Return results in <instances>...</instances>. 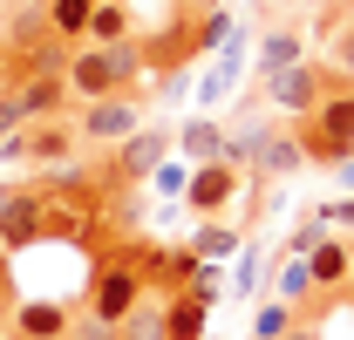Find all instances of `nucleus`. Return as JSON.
I'll use <instances>...</instances> for the list:
<instances>
[{"label":"nucleus","mask_w":354,"mask_h":340,"mask_svg":"<svg viewBox=\"0 0 354 340\" xmlns=\"http://www.w3.org/2000/svg\"><path fill=\"white\" fill-rule=\"evenodd\" d=\"M143 68H150L143 41H109V48L82 41L75 55H68V75H62V82H68V102L82 109V102H95V95H136Z\"/></svg>","instance_id":"nucleus-1"},{"label":"nucleus","mask_w":354,"mask_h":340,"mask_svg":"<svg viewBox=\"0 0 354 340\" xmlns=\"http://www.w3.org/2000/svg\"><path fill=\"white\" fill-rule=\"evenodd\" d=\"M150 299V279H143V252H109L95 258V272H88V293H82V320H95V327H123L136 306Z\"/></svg>","instance_id":"nucleus-2"},{"label":"nucleus","mask_w":354,"mask_h":340,"mask_svg":"<svg viewBox=\"0 0 354 340\" xmlns=\"http://www.w3.org/2000/svg\"><path fill=\"white\" fill-rule=\"evenodd\" d=\"M171 143H177L171 123H143L136 136H123V143L109 150V164H102V170H109V177H102V191H109V198H123L130 184H150V177L164 170V157H171Z\"/></svg>","instance_id":"nucleus-3"},{"label":"nucleus","mask_w":354,"mask_h":340,"mask_svg":"<svg viewBox=\"0 0 354 340\" xmlns=\"http://www.w3.org/2000/svg\"><path fill=\"white\" fill-rule=\"evenodd\" d=\"M293 129H300V143H307L313 164H320V157H327V164H348L354 157V88H327L320 109L300 116Z\"/></svg>","instance_id":"nucleus-4"},{"label":"nucleus","mask_w":354,"mask_h":340,"mask_svg":"<svg viewBox=\"0 0 354 340\" xmlns=\"http://www.w3.org/2000/svg\"><path fill=\"white\" fill-rule=\"evenodd\" d=\"M143 123H150V116H143V95H95V102L75 109V136H82L88 150H116V143L136 136Z\"/></svg>","instance_id":"nucleus-5"},{"label":"nucleus","mask_w":354,"mask_h":340,"mask_svg":"<svg viewBox=\"0 0 354 340\" xmlns=\"http://www.w3.org/2000/svg\"><path fill=\"white\" fill-rule=\"evenodd\" d=\"M0 150H7L14 164H55V170H68L75 150H82V136H75V116H41V123L14 129Z\"/></svg>","instance_id":"nucleus-6"},{"label":"nucleus","mask_w":354,"mask_h":340,"mask_svg":"<svg viewBox=\"0 0 354 340\" xmlns=\"http://www.w3.org/2000/svg\"><path fill=\"white\" fill-rule=\"evenodd\" d=\"M41 211H48V184H14L0 191V252H28L41 245Z\"/></svg>","instance_id":"nucleus-7"},{"label":"nucleus","mask_w":354,"mask_h":340,"mask_svg":"<svg viewBox=\"0 0 354 340\" xmlns=\"http://www.w3.org/2000/svg\"><path fill=\"white\" fill-rule=\"evenodd\" d=\"M266 102L286 116V123H300V116H313L320 109V95H327V68L320 62H293V68H279V75H266Z\"/></svg>","instance_id":"nucleus-8"},{"label":"nucleus","mask_w":354,"mask_h":340,"mask_svg":"<svg viewBox=\"0 0 354 340\" xmlns=\"http://www.w3.org/2000/svg\"><path fill=\"white\" fill-rule=\"evenodd\" d=\"M239 191H245V170L239 164H191V177H184V205L198 218H225L232 205H239Z\"/></svg>","instance_id":"nucleus-9"},{"label":"nucleus","mask_w":354,"mask_h":340,"mask_svg":"<svg viewBox=\"0 0 354 340\" xmlns=\"http://www.w3.org/2000/svg\"><path fill=\"white\" fill-rule=\"evenodd\" d=\"M313 157H307V143H300V129L286 123V116H279V123H266V136H259V157H252V170H259L266 184H272V177H293V170H307Z\"/></svg>","instance_id":"nucleus-10"},{"label":"nucleus","mask_w":354,"mask_h":340,"mask_svg":"<svg viewBox=\"0 0 354 340\" xmlns=\"http://www.w3.org/2000/svg\"><path fill=\"white\" fill-rule=\"evenodd\" d=\"M14 102H21L28 123H41V116H75V102H68V82H62V75H21Z\"/></svg>","instance_id":"nucleus-11"},{"label":"nucleus","mask_w":354,"mask_h":340,"mask_svg":"<svg viewBox=\"0 0 354 340\" xmlns=\"http://www.w3.org/2000/svg\"><path fill=\"white\" fill-rule=\"evenodd\" d=\"M198 265H205V258L191 252V245H177V252H143V279H150V293H157V299H171V293L191 286Z\"/></svg>","instance_id":"nucleus-12"},{"label":"nucleus","mask_w":354,"mask_h":340,"mask_svg":"<svg viewBox=\"0 0 354 340\" xmlns=\"http://www.w3.org/2000/svg\"><path fill=\"white\" fill-rule=\"evenodd\" d=\"M313 265V286H320V299H334V293H348V279H354V245H341V238H320L307 252Z\"/></svg>","instance_id":"nucleus-13"},{"label":"nucleus","mask_w":354,"mask_h":340,"mask_svg":"<svg viewBox=\"0 0 354 340\" xmlns=\"http://www.w3.org/2000/svg\"><path fill=\"white\" fill-rule=\"evenodd\" d=\"M212 334V306L198 293H171L164 299V340H205Z\"/></svg>","instance_id":"nucleus-14"},{"label":"nucleus","mask_w":354,"mask_h":340,"mask_svg":"<svg viewBox=\"0 0 354 340\" xmlns=\"http://www.w3.org/2000/svg\"><path fill=\"white\" fill-rule=\"evenodd\" d=\"M41 14H48V35H55V41L82 48V41H88V14H95V0H41Z\"/></svg>","instance_id":"nucleus-15"},{"label":"nucleus","mask_w":354,"mask_h":340,"mask_svg":"<svg viewBox=\"0 0 354 340\" xmlns=\"http://www.w3.org/2000/svg\"><path fill=\"white\" fill-rule=\"evenodd\" d=\"M88 41L109 48V41H136V14L130 0H95V14H88Z\"/></svg>","instance_id":"nucleus-16"},{"label":"nucleus","mask_w":354,"mask_h":340,"mask_svg":"<svg viewBox=\"0 0 354 340\" xmlns=\"http://www.w3.org/2000/svg\"><path fill=\"white\" fill-rule=\"evenodd\" d=\"M177 150H184V164H218L225 157V129L212 116H191V123L177 129Z\"/></svg>","instance_id":"nucleus-17"},{"label":"nucleus","mask_w":354,"mask_h":340,"mask_svg":"<svg viewBox=\"0 0 354 340\" xmlns=\"http://www.w3.org/2000/svg\"><path fill=\"white\" fill-rule=\"evenodd\" d=\"M293 62H307V35H300V28H272L259 41V82L279 75V68H293Z\"/></svg>","instance_id":"nucleus-18"},{"label":"nucleus","mask_w":354,"mask_h":340,"mask_svg":"<svg viewBox=\"0 0 354 340\" xmlns=\"http://www.w3.org/2000/svg\"><path fill=\"white\" fill-rule=\"evenodd\" d=\"M327 88H354V21H341L334 35H327Z\"/></svg>","instance_id":"nucleus-19"},{"label":"nucleus","mask_w":354,"mask_h":340,"mask_svg":"<svg viewBox=\"0 0 354 340\" xmlns=\"http://www.w3.org/2000/svg\"><path fill=\"white\" fill-rule=\"evenodd\" d=\"M293 327H300V306H293V299H259V313H252V340H286L293 334Z\"/></svg>","instance_id":"nucleus-20"},{"label":"nucleus","mask_w":354,"mask_h":340,"mask_svg":"<svg viewBox=\"0 0 354 340\" xmlns=\"http://www.w3.org/2000/svg\"><path fill=\"white\" fill-rule=\"evenodd\" d=\"M68 320H75L68 306H14L7 327H14V334H68Z\"/></svg>","instance_id":"nucleus-21"},{"label":"nucleus","mask_w":354,"mask_h":340,"mask_svg":"<svg viewBox=\"0 0 354 340\" xmlns=\"http://www.w3.org/2000/svg\"><path fill=\"white\" fill-rule=\"evenodd\" d=\"M239 245H245V238H239L232 225H212V218H205V225L191 232V252H198V258H212V265H218V258H232Z\"/></svg>","instance_id":"nucleus-22"},{"label":"nucleus","mask_w":354,"mask_h":340,"mask_svg":"<svg viewBox=\"0 0 354 340\" xmlns=\"http://www.w3.org/2000/svg\"><path fill=\"white\" fill-rule=\"evenodd\" d=\"M116 340H164V299L150 293V299H143V306L130 313V320L116 327Z\"/></svg>","instance_id":"nucleus-23"},{"label":"nucleus","mask_w":354,"mask_h":340,"mask_svg":"<svg viewBox=\"0 0 354 340\" xmlns=\"http://www.w3.org/2000/svg\"><path fill=\"white\" fill-rule=\"evenodd\" d=\"M198 14H205V21L191 28V55H205V48H225V41H232V14H225V7H198Z\"/></svg>","instance_id":"nucleus-24"},{"label":"nucleus","mask_w":354,"mask_h":340,"mask_svg":"<svg viewBox=\"0 0 354 340\" xmlns=\"http://www.w3.org/2000/svg\"><path fill=\"white\" fill-rule=\"evenodd\" d=\"M279 299H293V306H300V299H320L307 258H286V265H279Z\"/></svg>","instance_id":"nucleus-25"},{"label":"nucleus","mask_w":354,"mask_h":340,"mask_svg":"<svg viewBox=\"0 0 354 340\" xmlns=\"http://www.w3.org/2000/svg\"><path fill=\"white\" fill-rule=\"evenodd\" d=\"M259 286H266V252H259V245H239V279H232V293L259 299Z\"/></svg>","instance_id":"nucleus-26"},{"label":"nucleus","mask_w":354,"mask_h":340,"mask_svg":"<svg viewBox=\"0 0 354 340\" xmlns=\"http://www.w3.org/2000/svg\"><path fill=\"white\" fill-rule=\"evenodd\" d=\"M232 82H239V41H232V48L218 55V68H212V75L198 82V95H205V102H218V95H225Z\"/></svg>","instance_id":"nucleus-27"},{"label":"nucleus","mask_w":354,"mask_h":340,"mask_svg":"<svg viewBox=\"0 0 354 340\" xmlns=\"http://www.w3.org/2000/svg\"><path fill=\"white\" fill-rule=\"evenodd\" d=\"M14 306H21V293H14V258L0 252V327L14 320Z\"/></svg>","instance_id":"nucleus-28"},{"label":"nucleus","mask_w":354,"mask_h":340,"mask_svg":"<svg viewBox=\"0 0 354 340\" xmlns=\"http://www.w3.org/2000/svg\"><path fill=\"white\" fill-rule=\"evenodd\" d=\"M14 129H28V116H21V102H14V88H7V95H0V143H7Z\"/></svg>","instance_id":"nucleus-29"},{"label":"nucleus","mask_w":354,"mask_h":340,"mask_svg":"<svg viewBox=\"0 0 354 340\" xmlns=\"http://www.w3.org/2000/svg\"><path fill=\"white\" fill-rule=\"evenodd\" d=\"M313 218H320V225H354V198H341V205H320Z\"/></svg>","instance_id":"nucleus-30"},{"label":"nucleus","mask_w":354,"mask_h":340,"mask_svg":"<svg viewBox=\"0 0 354 340\" xmlns=\"http://www.w3.org/2000/svg\"><path fill=\"white\" fill-rule=\"evenodd\" d=\"M286 340H320V327H293V334H286Z\"/></svg>","instance_id":"nucleus-31"},{"label":"nucleus","mask_w":354,"mask_h":340,"mask_svg":"<svg viewBox=\"0 0 354 340\" xmlns=\"http://www.w3.org/2000/svg\"><path fill=\"white\" fill-rule=\"evenodd\" d=\"M14 340H75V334H14Z\"/></svg>","instance_id":"nucleus-32"},{"label":"nucleus","mask_w":354,"mask_h":340,"mask_svg":"<svg viewBox=\"0 0 354 340\" xmlns=\"http://www.w3.org/2000/svg\"><path fill=\"white\" fill-rule=\"evenodd\" d=\"M184 7H225V0H184Z\"/></svg>","instance_id":"nucleus-33"},{"label":"nucleus","mask_w":354,"mask_h":340,"mask_svg":"<svg viewBox=\"0 0 354 340\" xmlns=\"http://www.w3.org/2000/svg\"><path fill=\"white\" fill-rule=\"evenodd\" d=\"M341 177H348V191H354V170H341Z\"/></svg>","instance_id":"nucleus-34"},{"label":"nucleus","mask_w":354,"mask_h":340,"mask_svg":"<svg viewBox=\"0 0 354 340\" xmlns=\"http://www.w3.org/2000/svg\"><path fill=\"white\" fill-rule=\"evenodd\" d=\"M205 340H218V334H205Z\"/></svg>","instance_id":"nucleus-35"},{"label":"nucleus","mask_w":354,"mask_h":340,"mask_svg":"<svg viewBox=\"0 0 354 340\" xmlns=\"http://www.w3.org/2000/svg\"><path fill=\"white\" fill-rule=\"evenodd\" d=\"M320 7H327V0H320Z\"/></svg>","instance_id":"nucleus-36"},{"label":"nucleus","mask_w":354,"mask_h":340,"mask_svg":"<svg viewBox=\"0 0 354 340\" xmlns=\"http://www.w3.org/2000/svg\"><path fill=\"white\" fill-rule=\"evenodd\" d=\"M0 340H7V334H0Z\"/></svg>","instance_id":"nucleus-37"}]
</instances>
